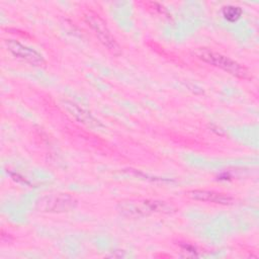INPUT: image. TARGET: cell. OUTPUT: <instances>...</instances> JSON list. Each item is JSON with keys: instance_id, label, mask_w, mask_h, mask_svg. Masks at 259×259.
Wrapping results in <instances>:
<instances>
[{"instance_id": "cell-1", "label": "cell", "mask_w": 259, "mask_h": 259, "mask_svg": "<svg viewBox=\"0 0 259 259\" xmlns=\"http://www.w3.org/2000/svg\"><path fill=\"white\" fill-rule=\"evenodd\" d=\"M193 55L202 62L220 68L234 77L244 80H249L251 78V74L245 66L221 53L206 48H198L193 52Z\"/></svg>"}, {"instance_id": "cell-2", "label": "cell", "mask_w": 259, "mask_h": 259, "mask_svg": "<svg viewBox=\"0 0 259 259\" xmlns=\"http://www.w3.org/2000/svg\"><path fill=\"white\" fill-rule=\"evenodd\" d=\"M117 210L127 218H142L154 212H169L171 206L164 201L150 199H127L119 201Z\"/></svg>"}, {"instance_id": "cell-3", "label": "cell", "mask_w": 259, "mask_h": 259, "mask_svg": "<svg viewBox=\"0 0 259 259\" xmlns=\"http://www.w3.org/2000/svg\"><path fill=\"white\" fill-rule=\"evenodd\" d=\"M86 22L93 30L94 34L97 36L99 41L113 55H120L121 48L116 41L115 37L112 35L110 29L108 28L104 19L97 13L93 11H88L84 15Z\"/></svg>"}, {"instance_id": "cell-4", "label": "cell", "mask_w": 259, "mask_h": 259, "mask_svg": "<svg viewBox=\"0 0 259 259\" xmlns=\"http://www.w3.org/2000/svg\"><path fill=\"white\" fill-rule=\"evenodd\" d=\"M77 199L69 193H54L40 197L35 207L41 212H67L77 206Z\"/></svg>"}, {"instance_id": "cell-5", "label": "cell", "mask_w": 259, "mask_h": 259, "mask_svg": "<svg viewBox=\"0 0 259 259\" xmlns=\"http://www.w3.org/2000/svg\"><path fill=\"white\" fill-rule=\"evenodd\" d=\"M6 49L16 58L32 65V66H42L45 64V60L42 56L37 53L35 50L24 46L15 39H5L4 40Z\"/></svg>"}, {"instance_id": "cell-6", "label": "cell", "mask_w": 259, "mask_h": 259, "mask_svg": "<svg viewBox=\"0 0 259 259\" xmlns=\"http://www.w3.org/2000/svg\"><path fill=\"white\" fill-rule=\"evenodd\" d=\"M187 195L194 200L202 202H211L221 205H230L234 203V198L227 193L218 192L206 189H192L187 192Z\"/></svg>"}, {"instance_id": "cell-7", "label": "cell", "mask_w": 259, "mask_h": 259, "mask_svg": "<svg viewBox=\"0 0 259 259\" xmlns=\"http://www.w3.org/2000/svg\"><path fill=\"white\" fill-rule=\"evenodd\" d=\"M63 106L70 112V114H72L80 122L90 126H95V127L101 126V123L99 122V120H97L92 114H90V112L80 107L76 103L66 100L63 102Z\"/></svg>"}, {"instance_id": "cell-8", "label": "cell", "mask_w": 259, "mask_h": 259, "mask_svg": "<svg viewBox=\"0 0 259 259\" xmlns=\"http://www.w3.org/2000/svg\"><path fill=\"white\" fill-rule=\"evenodd\" d=\"M222 13H223V16L225 17V19H227L230 22H234V21H237L241 17L242 9L238 6L228 5V6L223 7Z\"/></svg>"}, {"instance_id": "cell-9", "label": "cell", "mask_w": 259, "mask_h": 259, "mask_svg": "<svg viewBox=\"0 0 259 259\" xmlns=\"http://www.w3.org/2000/svg\"><path fill=\"white\" fill-rule=\"evenodd\" d=\"M180 248H181V251L182 252H185L187 256H196L197 255V251L195 249V247L191 244H188V243H183L180 245Z\"/></svg>"}]
</instances>
